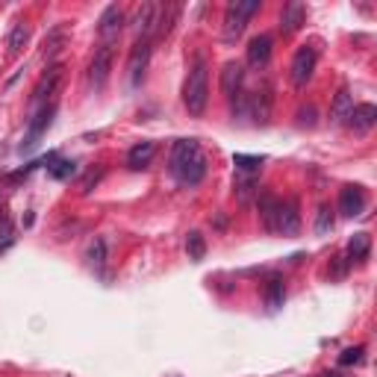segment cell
I'll use <instances>...</instances> for the list:
<instances>
[{"instance_id": "cell-22", "label": "cell", "mask_w": 377, "mask_h": 377, "mask_svg": "<svg viewBox=\"0 0 377 377\" xmlns=\"http://www.w3.org/2000/svg\"><path fill=\"white\" fill-rule=\"evenodd\" d=\"M286 301V286L280 277H271L269 286H265V304H269V309H280Z\"/></svg>"}, {"instance_id": "cell-5", "label": "cell", "mask_w": 377, "mask_h": 377, "mask_svg": "<svg viewBox=\"0 0 377 377\" xmlns=\"http://www.w3.org/2000/svg\"><path fill=\"white\" fill-rule=\"evenodd\" d=\"M316 59H318L316 48H309V44H304V48H298L295 59H292V71H289L292 83H295L298 88H304V86H307L309 80H313V71H316Z\"/></svg>"}, {"instance_id": "cell-17", "label": "cell", "mask_w": 377, "mask_h": 377, "mask_svg": "<svg viewBox=\"0 0 377 377\" xmlns=\"http://www.w3.org/2000/svg\"><path fill=\"white\" fill-rule=\"evenodd\" d=\"M271 59V36H257V39H251L248 44V65H253V68H262L265 62Z\"/></svg>"}, {"instance_id": "cell-32", "label": "cell", "mask_w": 377, "mask_h": 377, "mask_svg": "<svg viewBox=\"0 0 377 377\" xmlns=\"http://www.w3.org/2000/svg\"><path fill=\"white\" fill-rule=\"evenodd\" d=\"M101 177H104V171H101V168H92V171H88V174L83 177L80 192H83V195H88V192H92V186H97V180H101Z\"/></svg>"}, {"instance_id": "cell-11", "label": "cell", "mask_w": 377, "mask_h": 377, "mask_svg": "<svg viewBox=\"0 0 377 377\" xmlns=\"http://www.w3.org/2000/svg\"><path fill=\"white\" fill-rule=\"evenodd\" d=\"M121 27H124V12H121L118 6H106L104 15H101V44H115L118 36H121Z\"/></svg>"}, {"instance_id": "cell-6", "label": "cell", "mask_w": 377, "mask_h": 377, "mask_svg": "<svg viewBox=\"0 0 377 377\" xmlns=\"http://www.w3.org/2000/svg\"><path fill=\"white\" fill-rule=\"evenodd\" d=\"M53 115H57V101L53 104H44L41 109H36V115L30 121V130H27V142L21 145V151H32L39 145V139L48 133V127L53 124Z\"/></svg>"}, {"instance_id": "cell-34", "label": "cell", "mask_w": 377, "mask_h": 377, "mask_svg": "<svg viewBox=\"0 0 377 377\" xmlns=\"http://www.w3.org/2000/svg\"><path fill=\"white\" fill-rule=\"evenodd\" d=\"M0 213H3V197H0Z\"/></svg>"}, {"instance_id": "cell-27", "label": "cell", "mask_w": 377, "mask_h": 377, "mask_svg": "<svg viewBox=\"0 0 377 377\" xmlns=\"http://www.w3.org/2000/svg\"><path fill=\"white\" fill-rule=\"evenodd\" d=\"M257 192V174H242L236 180V195L239 201H251V195Z\"/></svg>"}, {"instance_id": "cell-30", "label": "cell", "mask_w": 377, "mask_h": 377, "mask_svg": "<svg viewBox=\"0 0 377 377\" xmlns=\"http://www.w3.org/2000/svg\"><path fill=\"white\" fill-rule=\"evenodd\" d=\"M86 260L95 265V269H101V265L106 262V245H104V239H95L92 245H88L86 251Z\"/></svg>"}, {"instance_id": "cell-33", "label": "cell", "mask_w": 377, "mask_h": 377, "mask_svg": "<svg viewBox=\"0 0 377 377\" xmlns=\"http://www.w3.org/2000/svg\"><path fill=\"white\" fill-rule=\"evenodd\" d=\"M313 124H316V109L313 106L298 109V127H313Z\"/></svg>"}, {"instance_id": "cell-16", "label": "cell", "mask_w": 377, "mask_h": 377, "mask_svg": "<svg viewBox=\"0 0 377 377\" xmlns=\"http://www.w3.org/2000/svg\"><path fill=\"white\" fill-rule=\"evenodd\" d=\"M304 21H307V6L301 3V0H292V3L283 6V12H280V30H283V32L301 30Z\"/></svg>"}, {"instance_id": "cell-13", "label": "cell", "mask_w": 377, "mask_h": 377, "mask_svg": "<svg viewBox=\"0 0 377 377\" xmlns=\"http://www.w3.org/2000/svg\"><path fill=\"white\" fill-rule=\"evenodd\" d=\"M345 124H348L354 133L365 136V133H369V130L377 124V106H374V104H360V106H354Z\"/></svg>"}, {"instance_id": "cell-29", "label": "cell", "mask_w": 377, "mask_h": 377, "mask_svg": "<svg viewBox=\"0 0 377 377\" xmlns=\"http://www.w3.org/2000/svg\"><path fill=\"white\" fill-rule=\"evenodd\" d=\"M330 230H334V215H330V206L321 204L318 213H316V233L318 236H327Z\"/></svg>"}, {"instance_id": "cell-12", "label": "cell", "mask_w": 377, "mask_h": 377, "mask_svg": "<svg viewBox=\"0 0 377 377\" xmlns=\"http://www.w3.org/2000/svg\"><path fill=\"white\" fill-rule=\"evenodd\" d=\"M242 83H245V68H242V62H227L224 68H221V92H224V97H236L242 95Z\"/></svg>"}, {"instance_id": "cell-14", "label": "cell", "mask_w": 377, "mask_h": 377, "mask_svg": "<svg viewBox=\"0 0 377 377\" xmlns=\"http://www.w3.org/2000/svg\"><path fill=\"white\" fill-rule=\"evenodd\" d=\"M365 209V192H362V186H345L339 192V213L342 215H348V218H354V215H360Z\"/></svg>"}, {"instance_id": "cell-21", "label": "cell", "mask_w": 377, "mask_h": 377, "mask_svg": "<svg viewBox=\"0 0 377 377\" xmlns=\"http://www.w3.org/2000/svg\"><path fill=\"white\" fill-rule=\"evenodd\" d=\"M351 109H354V97L348 92V86H342L339 95H336V101H334V109H330V115H334L336 124H345L348 115H351Z\"/></svg>"}, {"instance_id": "cell-7", "label": "cell", "mask_w": 377, "mask_h": 377, "mask_svg": "<svg viewBox=\"0 0 377 377\" xmlns=\"http://www.w3.org/2000/svg\"><path fill=\"white\" fill-rule=\"evenodd\" d=\"M113 59H115V44H101V48L95 50V59L88 65V83L95 88H101L106 83L109 71H113Z\"/></svg>"}, {"instance_id": "cell-25", "label": "cell", "mask_w": 377, "mask_h": 377, "mask_svg": "<svg viewBox=\"0 0 377 377\" xmlns=\"http://www.w3.org/2000/svg\"><path fill=\"white\" fill-rule=\"evenodd\" d=\"M48 174L53 177V180H68V177H74L77 174V162L74 160H57L48 168Z\"/></svg>"}, {"instance_id": "cell-10", "label": "cell", "mask_w": 377, "mask_h": 377, "mask_svg": "<svg viewBox=\"0 0 377 377\" xmlns=\"http://www.w3.org/2000/svg\"><path fill=\"white\" fill-rule=\"evenodd\" d=\"M133 32L136 39H151L157 36V3H142L133 15Z\"/></svg>"}, {"instance_id": "cell-19", "label": "cell", "mask_w": 377, "mask_h": 377, "mask_svg": "<svg viewBox=\"0 0 377 377\" xmlns=\"http://www.w3.org/2000/svg\"><path fill=\"white\" fill-rule=\"evenodd\" d=\"M180 18V3H157V36H168L174 21Z\"/></svg>"}, {"instance_id": "cell-3", "label": "cell", "mask_w": 377, "mask_h": 377, "mask_svg": "<svg viewBox=\"0 0 377 377\" xmlns=\"http://www.w3.org/2000/svg\"><path fill=\"white\" fill-rule=\"evenodd\" d=\"M260 12V0H230L227 9H224V27H221V32H224V41H236L242 32H245L251 15Z\"/></svg>"}, {"instance_id": "cell-20", "label": "cell", "mask_w": 377, "mask_h": 377, "mask_svg": "<svg viewBox=\"0 0 377 377\" xmlns=\"http://www.w3.org/2000/svg\"><path fill=\"white\" fill-rule=\"evenodd\" d=\"M27 41H30V24H27V21H18V24L12 27V32H9V39H6L9 57H18V53L24 50Z\"/></svg>"}, {"instance_id": "cell-26", "label": "cell", "mask_w": 377, "mask_h": 377, "mask_svg": "<svg viewBox=\"0 0 377 377\" xmlns=\"http://www.w3.org/2000/svg\"><path fill=\"white\" fill-rule=\"evenodd\" d=\"M62 44H65V30L59 27V30H53V32H50V36H48V39H44V50H41V57H44V59L57 57V53H59V48H62Z\"/></svg>"}, {"instance_id": "cell-18", "label": "cell", "mask_w": 377, "mask_h": 377, "mask_svg": "<svg viewBox=\"0 0 377 377\" xmlns=\"http://www.w3.org/2000/svg\"><path fill=\"white\" fill-rule=\"evenodd\" d=\"M153 153H157V145H153V142H139V145L130 148V153H127V165H130L133 171L148 168L151 160H153Z\"/></svg>"}, {"instance_id": "cell-4", "label": "cell", "mask_w": 377, "mask_h": 377, "mask_svg": "<svg viewBox=\"0 0 377 377\" xmlns=\"http://www.w3.org/2000/svg\"><path fill=\"white\" fill-rule=\"evenodd\" d=\"M62 77H65V65H50V68L39 77L36 88H32V106L41 109L44 104H53V95L59 92Z\"/></svg>"}, {"instance_id": "cell-9", "label": "cell", "mask_w": 377, "mask_h": 377, "mask_svg": "<svg viewBox=\"0 0 377 377\" xmlns=\"http://www.w3.org/2000/svg\"><path fill=\"white\" fill-rule=\"evenodd\" d=\"M151 50H153V41L151 39H136L130 50V59H127V71H130V83H142L145 77V68L151 62Z\"/></svg>"}, {"instance_id": "cell-28", "label": "cell", "mask_w": 377, "mask_h": 377, "mask_svg": "<svg viewBox=\"0 0 377 377\" xmlns=\"http://www.w3.org/2000/svg\"><path fill=\"white\" fill-rule=\"evenodd\" d=\"M186 251H188V257L192 260H204V253H206V242L201 233H188V239H186Z\"/></svg>"}, {"instance_id": "cell-31", "label": "cell", "mask_w": 377, "mask_h": 377, "mask_svg": "<svg viewBox=\"0 0 377 377\" xmlns=\"http://www.w3.org/2000/svg\"><path fill=\"white\" fill-rule=\"evenodd\" d=\"M362 354H365L362 345H357V348H345V351L339 354V365H357V362H362Z\"/></svg>"}, {"instance_id": "cell-1", "label": "cell", "mask_w": 377, "mask_h": 377, "mask_svg": "<svg viewBox=\"0 0 377 377\" xmlns=\"http://www.w3.org/2000/svg\"><path fill=\"white\" fill-rule=\"evenodd\" d=\"M171 174L183 186H197L206 174V157L195 139H180L171 148Z\"/></svg>"}, {"instance_id": "cell-2", "label": "cell", "mask_w": 377, "mask_h": 377, "mask_svg": "<svg viewBox=\"0 0 377 377\" xmlns=\"http://www.w3.org/2000/svg\"><path fill=\"white\" fill-rule=\"evenodd\" d=\"M206 101H209V74H206V62L197 57L183 83V104L188 109V115L197 118V115H204Z\"/></svg>"}, {"instance_id": "cell-24", "label": "cell", "mask_w": 377, "mask_h": 377, "mask_svg": "<svg viewBox=\"0 0 377 377\" xmlns=\"http://www.w3.org/2000/svg\"><path fill=\"white\" fill-rule=\"evenodd\" d=\"M262 157H248V153H233V165H236V171L242 174H257L262 168Z\"/></svg>"}, {"instance_id": "cell-23", "label": "cell", "mask_w": 377, "mask_h": 377, "mask_svg": "<svg viewBox=\"0 0 377 377\" xmlns=\"http://www.w3.org/2000/svg\"><path fill=\"white\" fill-rule=\"evenodd\" d=\"M371 251V239L369 233H354V239L348 242V257L351 260H365Z\"/></svg>"}, {"instance_id": "cell-15", "label": "cell", "mask_w": 377, "mask_h": 377, "mask_svg": "<svg viewBox=\"0 0 377 377\" xmlns=\"http://www.w3.org/2000/svg\"><path fill=\"white\" fill-rule=\"evenodd\" d=\"M251 115L257 124H269V115H271V86L269 83L251 95Z\"/></svg>"}, {"instance_id": "cell-8", "label": "cell", "mask_w": 377, "mask_h": 377, "mask_svg": "<svg viewBox=\"0 0 377 377\" xmlns=\"http://www.w3.org/2000/svg\"><path fill=\"white\" fill-rule=\"evenodd\" d=\"M301 230V215H298V204L295 201H277V213H274V230L280 236H298Z\"/></svg>"}]
</instances>
